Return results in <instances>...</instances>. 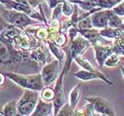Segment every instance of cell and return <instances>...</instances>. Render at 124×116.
I'll return each mask as SVG.
<instances>
[{
    "label": "cell",
    "instance_id": "cell-3",
    "mask_svg": "<svg viewBox=\"0 0 124 116\" xmlns=\"http://www.w3.org/2000/svg\"><path fill=\"white\" fill-rule=\"evenodd\" d=\"M2 15L3 18L13 26L26 28L34 23V21L29 18L27 13L14 9H5Z\"/></svg>",
    "mask_w": 124,
    "mask_h": 116
},
{
    "label": "cell",
    "instance_id": "cell-9",
    "mask_svg": "<svg viewBox=\"0 0 124 116\" xmlns=\"http://www.w3.org/2000/svg\"><path fill=\"white\" fill-rule=\"evenodd\" d=\"M112 11V9H100L91 13L90 19L93 28L100 29L108 27L109 17Z\"/></svg>",
    "mask_w": 124,
    "mask_h": 116
},
{
    "label": "cell",
    "instance_id": "cell-12",
    "mask_svg": "<svg viewBox=\"0 0 124 116\" xmlns=\"http://www.w3.org/2000/svg\"><path fill=\"white\" fill-rule=\"evenodd\" d=\"M54 114V105L53 101L47 102V101L43 100L41 98H39V101L37 103L35 111L31 115L33 116H46Z\"/></svg>",
    "mask_w": 124,
    "mask_h": 116
},
{
    "label": "cell",
    "instance_id": "cell-17",
    "mask_svg": "<svg viewBox=\"0 0 124 116\" xmlns=\"http://www.w3.org/2000/svg\"><path fill=\"white\" fill-rule=\"evenodd\" d=\"M81 93H82V90H81L80 83H78L77 85L73 88L69 93V105L74 110H75L81 99Z\"/></svg>",
    "mask_w": 124,
    "mask_h": 116
},
{
    "label": "cell",
    "instance_id": "cell-4",
    "mask_svg": "<svg viewBox=\"0 0 124 116\" xmlns=\"http://www.w3.org/2000/svg\"><path fill=\"white\" fill-rule=\"evenodd\" d=\"M91 46V44L90 43V41H88L86 38H84L83 36H77L74 40L71 41L69 53L67 55L66 63L70 67L73 59H75L78 56H82L86 52V50Z\"/></svg>",
    "mask_w": 124,
    "mask_h": 116
},
{
    "label": "cell",
    "instance_id": "cell-27",
    "mask_svg": "<svg viewBox=\"0 0 124 116\" xmlns=\"http://www.w3.org/2000/svg\"><path fill=\"white\" fill-rule=\"evenodd\" d=\"M67 36H66L63 32H60H60L56 35L53 42H54L56 44H58V45H60V47H62L67 44Z\"/></svg>",
    "mask_w": 124,
    "mask_h": 116
},
{
    "label": "cell",
    "instance_id": "cell-13",
    "mask_svg": "<svg viewBox=\"0 0 124 116\" xmlns=\"http://www.w3.org/2000/svg\"><path fill=\"white\" fill-rule=\"evenodd\" d=\"M79 34L81 36H83L84 38H86L90 43L91 44V46L96 44L100 43V41L103 38L99 34V29L92 28V29H83V30H79Z\"/></svg>",
    "mask_w": 124,
    "mask_h": 116
},
{
    "label": "cell",
    "instance_id": "cell-19",
    "mask_svg": "<svg viewBox=\"0 0 124 116\" xmlns=\"http://www.w3.org/2000/svg\"><path fill=\"white\" fill-rule=\"evenodd\" d=\"M47 44H48L49 49L51 50V52H52V54L57 58L58 60L60 62L63 61V59H65V53H64V52L62 51L61 47H60V45H58V44H55L54 42H49V43H47Z\"/></svg>",
    "mask_w": 124,
    "mask_h": 116
},
{
    "label": "cell",
    "instance_id": "cell-30",
    "mask_svg": "<svg viewBox=\"0 0 124 116\" xmlns=\"http://www.w3.org/2000/svg\"><path fill=\"white\" fill-rule=\"evenodd\" d=\"M5 74L3 75V74H1V73H0V87L4 85V84H5Z\"/></svg>",
    "mask_w": 124,
    "mask_h": 116
},
{
    "label": "cell",
    "instance_id": "cell-11",
    "mask_svg": "<svg viewBox=\"0 0 124 116\" xmlns=\"http://www.w3.org/2000/svg\"><path fill=\"white\" fill-rule=\"evenodd\" d=\"M75 76L78 78L81 81H84V82H88V81H92L98 79V80L103 81L104 83H107L108 85H113V83L109 80L106 76H102V75H98V73L91 72V71H88L86 69L83 70H79L76 73H75Z\"/></svg>",
    "mask_w": 124,
    "mask_h": 116
},
{
    "label": "cell",
    "instance_id": "cell-7",
    "mask_svg": "<svg viewBox=\"0 0 124 116\" xmlns=\"http://www.w3.org/2000/svg\"><path fill=\"white\" fill-rule=\"evenodd\" d=\"M59 60L55 59L46 63V65L42 68L41 75L44 86H49L58 79L59 73Z\"/></svg>",
    "mask_w": 124,
    "mask_h": 116
},
{
    "label": "cell",
    "instance_id": "cell-26",
    "mask_svg": "<svg viewBox=\"0 0 124 116\" xmlns=\"http://www.w3.org/2000/svg\"><path fill=\"white\" fill-rule=\"evenodd\" d=\"M57 115H63V116L75 115V110H74V109L70 106L69 104H65L64 106L60 108V110L59 111Z\"/></svg>",
    "mask_w": 124,
    "mask_h": 116
},
{
    "label": "cell",
    "instance_id": "cell-31",
    "mask_svg": "<svg viewBox=\"0 0 124 116\" xmlns=\"http://www.w3.org/2000/svg\"><path fill=\"white\" fill-rule=\"evenodd\" d=\"M121 70H122V75H123V78H124V67H122Z\"/></svg>",
    "mask_w": 124,
    "mask_h": 116
},
{
    "label": "cell",
    "instance_id": "cell-20",
    "mask_svg": "<svg viewBox=\"0 0 124 116\" xmlns=\"http://www.w3.org/2000/svg\"><path fill=\"white\" fill-rule=\"evenodd\" d=\"M4 114L6 116H14L18 114V108H17V102L15 100L10 101L5 104L3 108Z\"/></svg>",
    "mask_w": 124,
    "mask_h": 116
},
{
    "label": "cell",
    "instance_id": "cell-2",
    "mask_svg": "<svg viewBox=\"0 0 124 116\" xmlns=\"http://www.w3.org/2000/svg\"><path fill=\"white\" fill-rule=\"evenodd\" d=\"M38 90L26 89L23 94L17 102L18 114L20 115H31L35 111L39 101Z\"/></svg>",
    "mask_w": 124,
    "mask_h": 116
},
{
    "label": "cell",
    "instance_id": "cell-14",
    "mask_svg": "<svg viewBox=\"0 0 124 116\" xmlns=\"http://www.w3.org/2000/svg\"><path fill=\"white\" fill-rule=\"evenodd\" d=\"M0 2L4 4L7 9H14V10L27 13L28 15H31L32 13H33V10H32V8L30 6L23 5L21 3L17 2V1H13V0H0Z\"/></svg>",
    "mask_w": 124,
    "mask_h": 116
},
{
    "label": "cell",
    "instance_id": "cell-10",
    "mask_svg": "<svg viewBox=\"0 0 124 116\" xmlns=\"http://www.w3.org/2000/svg\"><path fill=\"white\" fill-rule=\"evenodd\" d=\"M29 55H30V58L33 59L34 61L40 62L43 64H46L48 62L52 61L49 51L43 44H40L37 47H36L35 49L32 50Z\"/></svg>",
    "mask_w": 124,
    "mask_h": 116
},
{
    "label": "cell",
    "instance_id": "cell-29",
    "mask_svg": "<svg viewBox=\"0 0 124 116\" xmlns=\"http://www.w3.org/2000/svg\"><path fill=\"white\" fill-rule=\"evenodd\" d=\"M63 1L60 3L56 7H54V10H53V13H52V20H59L60 14L62 13V3H63Z\"/></svg>",
    "mask_w": 124,
    "mask_h": 116
},
{
    "label": "cell",
    "instance_id": "cell-22",
    "mask_svg": "<svg viewBox=\"0 0 124 116\" xmlns=\"http://www.w3.org/2000/svg\"><path fill=\"white\" fill-rule=\"evenodd\" d=\"M40 98L44 101L47 102H51L53 101L55 98V90L52 88H50L48 86H46L45 88H43V90H41V95Z\"/></svg>",
    "mask_w": 124,
    "mask_h": 116
},
{
    "label": "cell",
    "instance_id": "cell-24",
    "mask_svg": "<svg viewBox=\"0 0 124 116\" xmlns=\"http://www.w3.org/2000/svg\"><path fill=\"white\" fill-rule=\"evenodd\" d=\"M75 115H83V116H91V115H96L93 110L92 105L91 103H89L87 105H85L84 106H83L82 108H80L79 110H75Z\"/></svg>",
    "mask_w": 124,
    "mask_h": 116
},
{
    "label": "cell",
    "instance_id": "cell-28",
    "mask_svg": "<svg viewBox=\"0 0 124 116\" xmlns=\"http://www.w3.org/2000/svg\"><path fill=\"white\" fill-rule=\"evenodd\" d=\"M112 9H113V11L116 13L117 15L121 16V17L124 16V0H122V2H120L119 4H117Z\"/></svg>",
    "mask_w": 124,
    "mask_h": 116
},
{
    "label": "cell",
    "instance_id": "cell-5",
    "mask_svg": "<svg viewBox=\"0 0 124 116\" xmlns=\"http://www.w3.org/2000/svg\"><path fill=\"white\" fill-rule=\"evenodd\" d=\"M85 100L92 105L95 114L108 116L116 115L114 106L106 98L101 97H91V98H85Z\"/></svg>",
    "mask_w": 124,
    "mask_h": 116
},
{
    "label": "cell",
    "instance_id": "cell-8",
    "mask_svg": "<svg viewBox=\"0 0 124 116\" xmlns=\"http://www.w3.org/2000/svg\"><path fill=\"white\" fill-rule=\"evenodd\" d=\"M92 47L94 52H95L97 63H98L99 68H102L106 59L114 52L113 45H112V42L109 44H106V45H102L100 44V43H98V44L92 45Z\"/></svg>",
    "mask_w": 124,
    "mask_h": 116
},
{
    "label": "cell",
    "instance_id": "cell-25",
    "mask_svg": "<svg viewBox=\"0 0 124 116\" xmlns=\"http://www.w3.org/2000/svg\"><path fill=\"white\" fill-rule=\"evenodd\" d=\"M75 11V6L72 5L71 2H69L68 0H64L62 3V13H64L66 16H72Z\"/></svg>",
    "mask_w": 124,
    "mask_h": 116
},
{
    "label": "cell",
    "instance_id": "cell-6",
    "mask_svg": "<svg viewBox=\"0 0 124 116\" xmlns=\"http://www.w3.org/2000/svg\"><path fill=\"white\" fill-rule=\"evenodd\" d=\"M68 69L67 67L64 66V68L62 70L61 74L57 79V83L55 84V98L53 99V105H54V115H57L59 111L65 104V92H64V84H63V79L65 75L67 73Z\"/></svg>",
    "mask_w": 124,
    "mask_h": 116
},
{
    "label": "cell",
    "instance_id": "cell-15",
    "mask_svg": "<svg viewBox=\"0 0 124 116\" xmlns=\"http://www.w3.org/2000/svg\"><path fill=\"white\" fill-rule=\"evenodd\" d=\"M100 36L105 39H110V40H117L119 38H122L123 36L124 31L118 29H114L111 27H106L104 29H99Z\"/></svg>",
    "mask_w": 124,
    "mask_h": 116
},
{
    "label": "cell",
    "instance_id": "cell-21",
    "mask_svg": "<svg viewBox=\"0 0 124 116\" xmlns=\"http://www.w3.org/2000/svg\"><path fill=\"white\" fill-rule=\"evenodd\" d=\"M123 59H124V56L117 54V53L114 52V53L106 60L105 64H104V67H116V66H118V65L121 63V61H122Z\"/></svg>",
    "mask_w": 124,
    "mask_h": 116
},
{
    "label": "cell",
    "instance_id": "cell-1",
    "mask_svg": "<svg viewBox=\"0 0 124 116\" xmlns=\"http://www.w3.org/2000/svg\"><path fill=\"white\" fill-rule=\"evenodd\" d=\"M8 78L13 80L16 84L24 88L34 90H43L44 87V82L42 79L41 74H35V75H19L15 73H5Z\"/></svg>",
    "mask_w": 124,
    "mask_h": 116
},
{
    "label": "cell",
    "instance_id": "cell-23",
    "mask_svg": "<svg viewBox=\"0 0 124 116\" xmlns=\"http://www.w3.org/2000/svg\"><path fill=\"white\" fill-rule=\"evenodd\" d=\"M112 45L114 48V51L115 53L124 56V37L119 38L117 40H114L112 42Z\"/></svg>",
    "mask_w": 124,
    "mask_h": 116
},
{
    "label": "cell",
    "instance_id": "cell-32",
    "mask_svg": "<svg viewBox=\"0 0 124 116\" xmlns=\"http://www.w3.org/2000/svg\"><path fill=\"white\" fill-rule=\"evenodd\" d=\"M123 37H124V34H123Z\"/></svg>",
    "mask_w": 124,
    "mask_h": 116
},
{
    "label": "cell",
    "instance_id": "cell-16",
    "mask_svg": "<svg viewBox=\"0 0 124 116\" xmlns=\"http://www.w3.org/2000/svg\"><path fill=\"white\" fill-rule=\"evenodd\" d=\"M75 61L76 62V64L79 65V66H80L82 68H83V69H86V70H88V71H91V72L98 73V75H102V76H106V75H104L103 73L101 72L98 68H97L90 60H88L87 59H84V58L82 57V56H78V57L75 58Z\"/></svg>",
    "mask_w": 124,
    "mask_h": 116
},
{
    "label": "cell",
    "instance_id": "cell-18",
    "mask_svg": "<svg viewBox=\"0 0 124 116\" xmlns=\"http://www.w3.org/2000/svg\"><path fill=\"white\" fill-rule=\"evenodd\" d=\"M108 27H111V28H114V29H121V30L124 31V20H122L121 16L117 15L114 11H112L110 17H109Z\"/></svg>",
    "mask_w": 124,
    "mask_h": 116
}]
</instances>
